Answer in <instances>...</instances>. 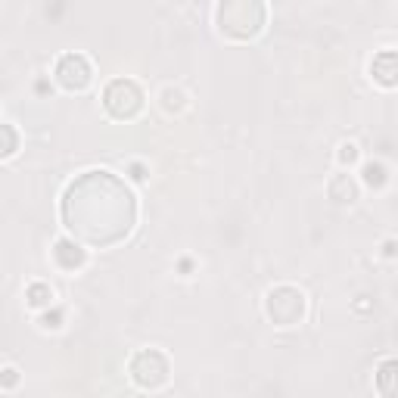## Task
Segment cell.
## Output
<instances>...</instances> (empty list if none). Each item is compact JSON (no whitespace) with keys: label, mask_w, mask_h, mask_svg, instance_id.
Returning a JSON list of instances; mask_svg holds the SVG:
<instances>
[{"label":"cell","mask_w":398,"mask_h":398,"mask_svg":"<svg viewBox=\"0 0 398 398\" xmlns=\"http://www.w3.org/2000/svg\"><path fill=\"white\" fill-rule=\"evenodd\" d=\"M41 327H44V330H59V327H63V315H59V311L50 315V311H47V315L41 318Z\"/></svg>","instance_id":"obj_16"},{"label":"cell","mask_w":398,"mask_h":398,"mask_svg":"<svg viewBox=\"0 0 398 398\" xmlns=\"http://www.w3.org/2000/svg\"><path fill=\"white\" fill-rule=\"evenodd\" d=\"M19 150V134L13 125H0V159H10Z\"/></svg>","instance_id":"obj_12"},{"label":"cell","mask_w":398,"mask_h":398,"mask_svg":"<svg viewBox=\"0 0 398 398\" xmlns=\"http://www.w3.org/2000/svg\"><path fill=\"white\" fill-rule=\"evenodd\" d=\"M336 159H340V165H355L358 162V147H355V143H340Z\"/></svg>","instance_id":"obj_14"},{"label":"cell","mask_w":398,"mask_h":398,"mask_svg":"<svg viewBox=\"0 0 398 398\" xmlns=\"http://www.w3.org/2000/svg\"><path fill=\"white\" fill-rule=\"evenodd\" d=\"M25 302H28L31 308H47V305L53 302V290H50L47 283H31L28 290H25Z\"/></svg>","instance_id":"obj_10"},{"label":"cell","mask_w":398,"mask_h":398,"mask_svg":"<svg viewBox=\"0 0 398 398\" xmlns=\"http://www.w3.org/2000/svg\"><path fill=\"white\" fill-rule=\"evenodd\" d=\"M265 308H268V318L274 320L277 327H293L305 318V295H302V290L286 286V283L274 286L265 299Z\"/></svg>","instance_id":"obj_2"},{"label":"cell","mask_w":398,"mask_h":398,"mask_svg":"<svg viewBox=\"0 0 398 398\" xmlns=\"http://www.w3.org/2000/svg\"><path fill=\"white\" fill-rule=\"evenodd\" d=\"M168 358L159 349H143L131 358V379L140 389H159L168 379Z\"/></svg>","instance_id":"obj_3"},{"label":"cell","mask_w":398,"mask_h":398,"mask_svg":"<svg viewBox=\"0 0 398 398\" xmlns=\"http://www.w3.org/2000/svg\"><path fill=\"white\" fill-rule=\"evenodd\" d=\"M53 258H56V265L59 268H66V271H75V268H81L84 265V249L78 246V243H72V240H59L56 246H53Z\"/></svg>","instance_id":"obj_6"},{"label":"cell","mask_w":398,"mask_h":398,"mask_svg":"<svg viewBox=\"0 0 398 398\" xmlns=\"http://www.w3.org/2000/svg\"><path fill=\"white\" fill-rule=\"evenodd\" d=\"M103 106H106V112L115 118H134L143 106V94L131 78H115L103 94Z\"/></svg>","instance_id":"obj_4"},{"label":"cell","mask_w":398,"mask_h":398,"mask_svg":"<svg viewBox=\"0 0 398 398\" xmlns=\"http://www.w3.org/2000/svg\"><path fill=\"white\" fill-rule=\"evenodd\" d=\"M0 386H6V389L19 386V370H16V367H4V370H0Z\"/></svg>","instance_id":"obj_15"},{"label":"cell","mask_w":398,"mask_h":398,"mask_svg":"<svg viewBox=\"0 0 398 398\" xmlns=\"http://www.w3.org/2000/svg\"><path fill=\"white\" fill-rule=\"evenodd\" d=\"M392 377H395V361H386L377 374V386H379V395L383 398H395V389H392Z\"/></svg>","instance_id":"obj_13"},{"label":"cell","mask_w":398,"mask_h":398,"mask_svg":"<svg viewBox=\"0 0 398 398\" xmlns=\"http://www.w3.org/2000/svg\"><path fill=\"white\" fill-rule=\"evenodd\" d=\"M370 72H374V78H377L379 84L392 88V84H395V53H392V50H383V53L374 59Z\"/></svg>","instance_id":"obj_8"},{"label":"cell","mask_w":398,"mask_h":398,"mask_svg":"<svg viewBox=\"0 0 398 398\" xmlns=\"http://www.w3.org/2000/svg\"><path fill=\"white\" fill-rule=\"evenodd\" d=\"M90 78H94V69H90L88 56H81V53L59 56V63H56V81L63 84L66 90H84L90 84Z\"/></svg>","instance_id":"obj_5"},{"label":"cell","mask_w":398,"mask_h":398,"mask_svg":"<svg viewBox=\"0 0 398 398\" xmlns=\"http://www.w3.org/2000/svg\"><path fill=\"white\" fill-rule=\"evenodd\" d=\"M131 177H134V181H147V168H143L140 162L131 165Z\"/></svg>","instance_id":"obj_17"},{"label":"cell","mask_w":398,"mask_h":398,"mask_svg":"<svg viewBox=\"0 0 398 398\" xmlns=\"http://www.w3.org/2000/svg\"><path fill=\"white\" fill-rule=\"evenodd\" d=\"M327 193L333 202H355L358 199V184L352 174H333L327 184Z\"/></svg>","instance_id":"obj_7"},{"label":"cell","mask_w":398,"mask_h":398,"mask_svg":"<svg viewBox=\"0 0 398 398\" xmlns=\"http://www.w3.org/2000/svg\"><path fill=\"white\" fill-rule=\"evenodd\" d=\"M159 100H162V109L168 115L184 112V109H187V94H184L181 88H165L162 94H159Z\"/></svg>","instance_id":"obj_9"},{"label":"cell","mask_w":398,"mask_h":398,"mask_svg":"<svg viewBox=\"0 0 398 398\" xmlns=\"http://www.w3.org/2000/svg\"><path fill=\"white\" fill-rule=\"evenodd\" d=\"M221 31L231 38H252L265 25V6L261 4H221L218 6Z\"/></svg>","instance_id":"obj_1"},{"label":"cell","mask_w":398,"mask_h":398,"mask_svg":"<svg viewBox=\"0 0 398 398\" xmlns=\"http://www.w3.org/2000/svg\"><path fill=\"white\" fill-rule=\"evenodd\" d=\"M361 177H364L367 187H383V184L389 181V172H386L383 162H364L361 165Z\"/></svg>","instance_id":"obj_11"},{"label":"cell","mask_w":398,"mask_h":398,"mask_svg":"<svg viewBox=\"0 0 398 398\" xmlns=\"http://www.w3.org/2000/svg\"><path fill=\"white\" fill-rule=\"evenodd\" d=\"M383 252H386V258H392V256H395V240H386Z\"/></svg>","instance_id":"obj_18"}]
</instances>
